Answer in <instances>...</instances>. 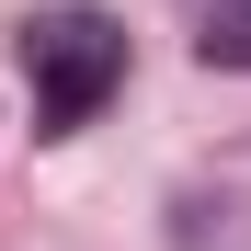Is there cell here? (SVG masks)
<instances>
[{
    "instance_id": "1",
    "label": "cell",
    "mask_w": 251,
    "mask_h": 251,
    "mask_svg": "<svg viewBox=\"0 0 251 251\" xmlns=\"http://www.w3.org/2000/svg\"><path fill=\"white\" fill-rule=\"evenodd\" d=\"M23 80H34V126L69 137V126H92L126 80V23L92 12V0H57V12L23 23Z\"/></svg>"
},
{
    "instance_id": "2",
    "label": "cell",
    "mask_w": 251,
    "mask_h": 251,
    "mask_svg": "<svg viewBox=\"0 0 251 251\" xmlns=\"http://www.w3.org/2000/svg\"><path fill=\"white\" fill-rule=\"evenodd\" d=\"M194 57H205V69H251V0H217V12H205Z\"/></svg>"
}]
</instances>
